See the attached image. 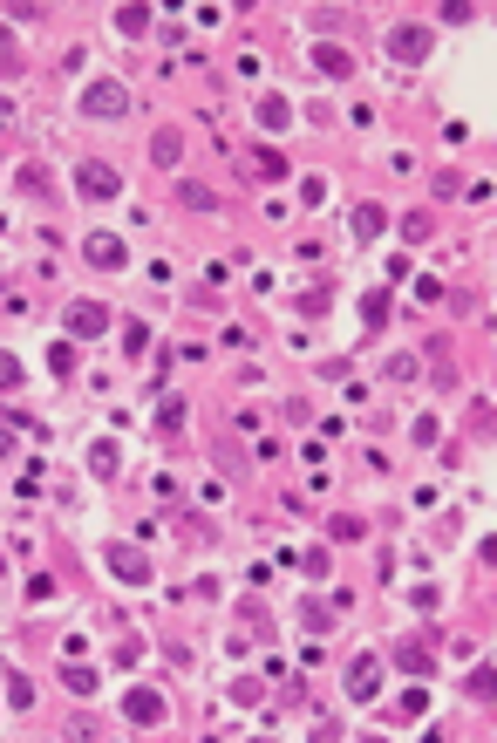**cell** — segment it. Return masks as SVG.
I'll return each instance as SVG.
<instances>
[{
    "label": "cell",
    "instance_id": "6da1fadb",
    "mask_svg": "<svg viewBox=\"0 0 497 743\" xmlns=\"http://www.w3.org/2000/svg\"><path fill=\"white\" fill-rule=\"evenodd\" d=\"M375 689H382V655H355V662H348V696L355 702H375Z\"/></svg>",
    "mask_w": 497,
    "mask_h": 743
},
{
    "label": "cell",
    "instance_id": "7a4b0ae2",
    "mask_svg": "<svg viewBox=\"0 0 497 743\" xmlns=\"http://www.w3.org/2000/svg\"><path fill=\"white\" fill-rule=\"evenodd\" d=\"M389 662L395 668H402V675H436V655H429V641H422V635H409V641H395V648H389Z\"/></svg>",
    "mask_w": 497,
    "mask_h": 743
},
{
    "label": "cell",
    "instance_id": "3957f363",
    "mask_svg": "<svg viewBox=\"0 0 497 743\" xmlns=\"http://www.w3.org/2000/svg\"><path fill=\"white\" fill-rule=\"evenodd\" d=\"M76 185H82V198H116L123 178H116L109 164H95V157H82V164H76Z\"/></svg>",
    "mask_w": 497,
    "mask_h": 743
},
{
    "label": "cell",
    "instance_id": "277c9868",
    "mask_svg": "<svg viewBox=\"0 0 497 743\" xmlns=\"http://www.w3.org/2000/svg\"><path fill=\"white\" fill-rule=\"evenodd\" d=\"M82 252H89V266H103V273L130 266V252H123V239H116V233H89V239H82Z\"/></svg>",
    "mask_w": 497,
    "mask_h": 743
},
{
    "label": "cell",
    "instance_id": "5b68a950",
    "mask_svg": "<svg viewBox=\"0 0 497 743\" xmlns=\"http://www.w3.org/2000/svg\"><path fill=\"white\" fill-rule=\"evenodd\" d=\"M103 327H109V307H103V300H76V307H68V335H76V341H95Z\"/></svg>",
    "mask_w": 497,
    "mask_h": 743
},
{
    "label": "cell",
    "instance_id": "8992f818",
    "mask_svg": "<svg viewBox=\"0 0 497 743\" xmlns=\"http://www.w3.org/2000/svg\"><path fill=\"white\" fill-rule=\"evenodd\" d=\"M82 103H89V116H123V109H130V89H123V82H89V96H82Z\"/></svg>",
    "mask_w": 497,
    "mask_h": 743
},
{
    "label": "cell",
    "instance_id": "52a82bcc",
    "mask_svg": "<svg viewBox=\"0 0 497 743\" xmlns=\"http://www.w3.org/2000/svg\"><path fill=\"white\" fill-rule=\"evenodd\" d=\"M389 55H395L402 69H416L422 55H429V28H395V34H389Z\"/></svg>",
    "mask_w": 497,
    "mask_h": 743
},
{
    "label": "cell",
    "instance_id": "ba28073f",
    "mask_svg": "<svg viewBox=\"0 0 497 743\" xmlns=\"http://www.w3.org/2000/svg\"><path fill=\"white\" fill-rule=\"evenodd\" d=\"M109 573L130 580V587H143V580H150V559H143L137 546H109Z\"/></svg>",
    "mask_w": 497,
    "mask_h": 743
},
{
    "label": "cell",
    "instance_id": "9c48e42d",
    "mask_svg": "<svg viewBox=\"0 0 497 743\" xmlns=\"http://www.w3.org/2000/svg\"><path fill=\"white\" fill-rule=\"evenodd\" d=\"M123 716H130V723H143V729L164 723V696H157V689H130V696H123Z\"/></svg>",
    "mask_w": 497,
    "mask_h": 743
},
{
    "label": "cell",
    "instance_id": "30bf717a",
    "mask_svg": "<svg viewBox=\"0 0 497 743\" xmlns=\"http://www.w3.org/2000/svg\"><path fill=\"white\" fill-rule=\"evenodd\" d=\"M177 205H191V212H225V205H218V191L198 185V178H185V185H177Z\"/></svg>",
    "mask_w": 497,
    "mask_h": 743
},
{
    "label": "cell",
    "instance_id": "8fae6325",
    "mask_svg": "<svg viewBox=\"0 0 497 743\" xmlns=\"http://www.w3.org/2000/svg\"><path fill=\"white\" fill-rule=\"evenodd\" d=\"M150 157H157L164 170H171L177 157H185V130H157V137H150Z\"/></svg>",
    "mask_w": 497,
    "mask_h": 743
},
{
    "label": "cell",
    "instance_id": "7c38bea8",
    "mask_svg": "<svg viewBox=\"0 0 497 743\" xmlns=\"http://www.w3.org/2000/svg\"><path fill=\"white\" fill-rule=\"evenodd\" d=\"M212 457H218V471H225V478H246V450H239L232 436H218V444H212Z\"/></svg>",
    "mask_w": 497,
    "mask_h": 743
},
{
    "label": "cell",
    "instance_id": "4fadbf2b",
    "mask_svg": "<svg viewBox=\"0 0 497 743\" xmlns=\"http://www.w3.org/2000/svg\"><path fill=\"white\" fill-rule=\"evenodd\" d=\"M382 225H389L382 205H355V239H382Z\"/></svg>",
    "mask_w": 497,
    "mask_h": 743
},
{
    "label": "cell",
    "instance_id": "5bb4252c",
    "mask_svg": "<svg viewBox=\"0 0 497 743\" xmlns=\"http://www.w3.org/2000/svg\"><path fill=\"white\" fill-rule=\"evenodd\" d=\"M246 157H252V164H246L252 178H286V157L280 151H266V143H259V151H246Z\"/></svg>",
    "mask_w": 497,
    "mask_h": 743
},
{
    "label": "cell",
    "instance_id": "9a60e30c",
    "mask_svg": "<svg viewBox=\"0 0 497 743\" xmlns=\"http://www.w3.org/2000/svg\"><path fill=\"white\" fill-rule=\"evenodd\" d=\"M259 124L266 130H286V124H294V109H286L280 96H259Z\"/></svg>",
    "mask_w": 497,
    "mask_h": 743
},
{
    "label": "cell",
    "instance_id": "2e32d148",
    "mask_svg": "<svg viewBox=\"0 0 497 743\" xmlns=\"http://www.w3.org/2000/svg\"><path fill=\"white\" fill-rule=\"evenodd\" d=\"M361 327H389V294H382V287L361 300Z\"/></svg>",
    "mask_w": 497,
    "mask_h": 743
},
{
    "label": "cell",
    "instance_id": "e0dca14e",
    "mask_svg": "<svg viewBox=\"0 0 497 743\" xmlns=\"http://www.w3.org/2000/svg\"><path fill=\"white\" fill-rule=\"evenodd\" d=\"M62 682L76 689V696H95V668H82V662H68V668H62Z\"/></svg>",
    "mask_w": 497,
    "mask_h": 743
},
{
    "label": "cell",
    "instance_id": "ac0fdd59",
    "mask_svg": "<svg viewBox=\"0 0 497 743\" xmlns=\"http://www.w3.org/2000/svg\"><path fill=\"white\" fill-rule=\"evenodd\" d=\"M313 62H321L327 76H348V69H355V62H348V55H341V48H334V41H327V48H313Z\"/></svg>",
    "mask_w": 497,
    "mask_h": 743
},
{
    "label": "cell",
    "instance_id": "d6986e66",
    "mask_svg": "<svg viewBox=\"0 0 497 743\" xmlns=\"http://www.w3.org/2000/svg\"><path fill=\"white\" fill-rule=\"evenodd\" d=\"M14 185H21V191H34V198H48V170H41V164H21Z\"/></svg>",
    "mask_w": 497,
    "mask_h": 743
},
{
    "label": "cell",
    "instance_id": "ffe728a7",
    "mask_svg": "<svg viewBox=\"0 0 497 743\" xmlns=\"http://www.w3.org/2000/svg\"><path fill=\"white\" fill-rule=\"evenodd\" d=\"M382 375H389V382H416V355H389Z\"/></svg>",
    "mask_w": 497,
    "mask_h": 743
},
{
    "label": "cell",
    "instance_id": "44dd1931",
    "mask_svg": "<svg viewBox=\"0 0 497 743\" xmlns=\"http://www.w3.org/2000/svg\"><path fill=\"white\" fill-rule=\"evenodd\" d=\"M48 369H55V375H76V348H68V341H55V348H48Z\"/></svg>",
    "mask_w": 497,
    "mask_h": 743
},
{
    "label": "cell",
    "instance_id": "7402d4cb",
    "mask_svg": "<svg viewBox=\"0 0 497 743\" xmlns=\"http://www.w3.org/2000/svg\"><path fill=\"white\" fill-rule=\"evenodd\" d=\"M327 539H361V518L341 511V518H327Z\"/></svg>",
    "mask_w": 497,
    "mask_h": 743
},
{
    "label": "cell",
    "instance_id": "603a6c76",
    "mask_svg": "<svg viewBox=\"0 0 497 743\" xmlns=\"http://www.w3.org/2000/svg\"><path fill=\"white\" fill-rule=\"evenodd\" d=\"M177 423H185V403H177V396H171V403L157 409V430H164V436H177Z\"/></svg>",
    "mask_w": 497,
    "mask_h": 743
},
{
    "label": "cell",
    "instance_id": "cb8c5ba5",
    "mask_svg": "<svg viewBox=\"0 0 497 743\" xmlns=\"http://www.w3.org/2000/svg\"><path fill=\"white\" fill-rule=\"evenodd\" d=\"M89 471H95V478H109V471H116V444H95L89 450Z\"/></svg>",
    "mask_w": 497,
    "mask_h": 743
},
{
    "label": "cell",
    "instance_id": "d4e9b609",
    "mask_svg": "<svg viewBox=\"0 0 497 743\" xmlns=\"http://www.w3.org/2000/svg\"><path fill=\"white\" fill-rule=\"evenodd\" d=\"M116 28H123V34H143V28H150V7H123V14H116Z\"/></svg>",
    "mask_w": 497,
    "mask_h": 743
},
{
    "label": "cell",
    "instance_id": "484cf974",
    "mask_svg": "<svg viewBox=\"0 0 497 743\" xmlns=\"http://www.w3.org/2000/svg\"><path fill=\"white\" fill-rule=\"evenodd\" d=\"M300 620H307V628H327V620H334V607H327V601H321V593H313V601H307V607H300Z\"/></svg>",
    "mask_w": 497,
    "mask_h": 743
},
{
    "label": "cell",
    "instance_id": "4316f807",
    "mask_svg": "<svg viewBox=\"0 0 497 743\" xmlns=\"http://www.w3.org/2000/svg\"><path fill=\"white\" fill-rule=\"evenodd\" d=\"M28 696H34L28 675H7V710H28Z\"/></svg>",
    "mask_w": 497,
    "mask_h": 743
},
{
    "label": "cell",
    "instance_id": "83f0119b",
    "mask_svg": "<svg viewBox=\"0 0 497 743\" xmlns=\"http://www.w3.org/2000/svg\"><path fill=\"white\" fill-rule=\"evenodd\" d=\"M68 737H103V716H89V710L68 716Z\"/></svg>",
    "mask_w": 497,
    "mask_h": 743
},
{
    "label": "cell",
    "instance_id": "f1b7e54d",
    "mask_svg": "<svg viewBox=\"0 0 497 743\" xmlns=\"http://www.w3.org/2000/svg\"><path fill=\"white\" fill-rule=\"evenodd\" d=\"M123 348H130V355H143V348H150V327L130 321V327H123Z\"/></svg>",
    "mask_w": 497,
    "mask_h": 743
},
{
    "label": "cell",
    "instance_id": "f546056e",
    "mask_svg": "<svg viewBox=\"0 0 497 743\" xmlns=\"http://www.w3.org/2000/svg\"><path fill=\"white\" fill-rule=\"evenodd\" d=\"M402 233H409V239H429V233H436V218H429V212H409V218H402Z\"/></svg>",
    "mask_w": 497,
    "mask_h": 743
},
{
    "label": "cell",
    "instance_id": "4dcf8cb0",
    "mask_svg": "<svg viewBox=\"0 0 497 743\" xmlns=\"http://www.w3.org/2000/svg\"><path fill=\"white\" fill-rule=\"evenodd\" d=\"M395 710H402V716H422V710H429V696H422V689H402V702H395Z\"/></svg>",
    "mask_w": 497,
    "mask_h": 743
},
{
    "label": "cell",
    "instance_id": "1f68e13d",
    "mask_svg": "<svg viewBox=\"0 0 497 743\" xmlns=\"http://www.w3.org/2000/svg\"><path fill=\"white\" fill-rule=\"evenodd\" d=\"M14 382H21V362H14V355H0V389H14Z\"/></svg>",
    "mask_w": 497,
    "mask_h": 743
}]
</instances>
